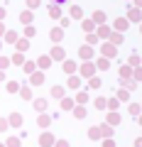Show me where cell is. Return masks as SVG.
<instances>
[{"instance_id": "cell-9", "label": "cell", "mask_w": 142, "mask_h": 147, "mask_svg": "<svg viewBox=\"0 0 142 147\" xmlns=\"http://www.w3.org/2000/svg\"><path fill=\"white\" fill-rule=\"evenodd\" d=\"M96 34H98V37H105V39H110V34H113V32H110V27H105V25H100V27H98V32H96Z\"/></svg>"}, {"instance_id": "cell-1", "label": "cell", "mask_w": 142, "mask_h": 147, "mask_svg": "<svg viewBox=\"0 0 142 147\" xmlns=\"http://www.w3.org/2000/svg\"><path fill=\"white\" fill-rule=\"evenodd\" d=\"M100 52H103L105 59H113V57L118 54V44H115V42H105L103 47H100Z\"/></svg>"}, {"instance_id": "cell-18", "label": "cell", "mask_w": 142, "mask_h": 147, "mask_svg": "<svg viewBox=\"0 0 142 147\" xmlns=\"http://www.w3.org/2000/svg\"><path fill=\"white\" fill-rule=\"evenodd\" d=\"M127 22H130V20H115V32H122L127 27Z\"/></svg>"}, {"instance_id": "cell-20", "label": "cell", "mask_w": 142, "mask_h": 147, "mask_svg": "<svg viewBox=\"0 0 142 147\" xmlns=\"http://www.w3.org/2000/svg\"><path fill=\"white\" fill-rule=\"evenodd\" d=\"M64 71H66V74H74L76 71V64L74 61H64Z\"/></svg>"}, {"instance_id": "cell-38", "label": "cell", "mask_w": 142, "mask_h": 147, "mask_svg": "<svg viewBox=\"0 0 142 147\" xmlns=\"http://www.w3.org/2000/svg\"><path fill=\"white\" fill-rule=\"evenodd\" d=\"M5 147H20V140H17V137H10V140H7V145Z\"/></svg>"}, {"instance_id": "cell-8", "label": "cell", "mask_w": 142, "mask_h": 147, "mask_svg": "<svg viewBox=\"0 0 142 147\" xmlns=\"http://www.w3.org/2000/svg\"><path fill=\"white\" fill-rule=\"evenodd\" d=\"M88 137H91V140H100V137H103V132H100V125L91 127V130H88Z\"/></svg>"}, {"instance_id": "cell-4", "label": "cell", "mask_w": 142, "mask_h": 147, "mask_svg": "<svg viewBox=\"0 0 142 147\" xmlns=\"http://www.w3.org/2000/svg\"><path fill=\"white\" fill-rule=\"evenodd\" d=\"M127 20H130V22H140L142 20V10H140V7H130V10H127Z\"/></svg>"}, {"instance_id": "cell-36", "label": "cell", "mask_w": 142, "mask_h": 147, "mask_svg": "<svg viewBox=\"0 0 142 147\" xmlns=\"http://www.w3.org/2000/svg\"><path fill=\"white\" fill-rule=\"evenodd\" d=\"M76 100H79V103H86V100H88V93H86V91H81V93L76 96Z\"/></svg>"}, {"instance_id": "cell-28", "label": "cell", "mask_w": 142, "mask_h": 147, "mask_svg": "<svg viewBox=\"0 0 142 147\" xmlns=\"http://www.w3.org/2000/svg\"><path fill=\"white\" fill-rule=\"evenodd\" d=\"M61 108L64 110H71V108H74V100H71V98H64L61 100Z\"/></svg>"}, {"instance_id": "cell-33", "label": "cell", "mask_w": 142, "mask_h": 147, "mask_svg": "<svg viewBox=\"0 0 142 147\" xmlns=\"http://www.w3.org/2000/svg\"><path fill=\"white\" fill-rule=\"evenodd\" d=\"M49 64H52V57H44V59H39V66H42V69H47Z\"/></svg>"}, {"instance_id": "cell-22", "label": "cell", "mask_w": 142, "mask_h": 147, "mask_svg": "<svg viewBox=\"0 0 142 147\" xmlns=\"http://www.w3.org/2000/svg\"><path fill=\"white\" fill-rule=\"evenodd\" d=\"M17 49H20V52H25V49H27V44H30V39H27V37H25V39H17Z\"/></svg>"}, {"instance_id": "cell-54", "label": "cell", "mask_w": 142, "mask_h": 147, "mask_svg": "<svg viewBox=\"0 0 142 147\" xmlns=\"http://www.w3.org/2000/svg\"><path fill=\"white\" fill-rule=\"evenodd\" d=\"M135 5H137V7H142V0H135Z\"/></svg>"}, {"instance_id": "cell-30", "label": "cell", "mask_w": 142, "mask_h": 147, "mask_svg": "<svg viewBox=\"0 0 142 147\" xmlns=\"http://www.w3.org/2000/svg\"><path fill=\"white\" fill-rule=\"evenodd\" d=\"M86 42H88V44H96V42H98V34H93V32H88V34H86Z\"/></svg>"}, {"instance_id": "cell-26", "label": "cell", "mask_w": 142, "mask_h": 147, "mask_svg": "<svg viewBox=\"0 0 142 147\" xmlns=\"http://www.w3.org/2000/svg\"><path fill=\"white\" fill-rule=\"evenodd\" d=\"M93 27H96L93 17H91V20H83V30H86V32H93Z\"/></svg>"}, {"instance_id": "cell-47", "label": "cell", "mask_w": 142, "mask_h": 147, "mask_svg": "<svg viewBox=\"0 0 142 147\" xmlns=\"http://www.w3.org/2000/svg\"><path fill=\"white\" fill-rule=\"evenodd\" d=\"M108 105H110L113 110H118V100H115V98H110V100H108Z\"/></svg>"}, {"instance_id": "cell-50", "label": "cell", "mask_w": 142, "mask_h": 147, "mask_svg": "<svg viewBox=\"0 0 142 147\" xmlns=\"http://www.w3.org/2000/svg\"><path fill=\"white\" fill-rule=\"evenodd\" d=\"M7 64H10V61H7V59H0V69H5Z\"/></svg>"}, {"instance_id": "cell-23", "label": "cell", "mask_w": 142, "mask_h": 147, "mask_svg": "<svg viewBox=\"0 0 142 147\" xmlns=\"http://www.w3.org/2000/svg\"><path fill=\"white\" fill-rule=\"evenodd\" d=\"M22 66H25V71H27V74H34V71H37V66H34V61H25Z\"/></svg>"}, {"instance_id": "cell-2", "label": "cell", "mask_w": 142, "mask_h": 147, "mask_svg": "<svg viewBox=\"0 0 142 147\" xmlns=\"http://www.w3.org/2000/svg\"><path fill=\"white\" fill-rule=\"evenodd\" d=\"M79 54H81V59H83V61H91V59L96 57V49H93V44H88V42H86L83 47L79 49Z\"/></svg>"}, {"instance_id": "cell-19", "label": "cell", "mask_w": 142, "mask_h": 147, "mask_svg": "<svg viewBox=\"0 0 142 147\" xmlns=\"http://www.w3.org/2000/svg\"><path fill=\"white\" fill-rule=\"evenodd\" d=\"M5 42L15 44V42H17V32H5Z\"/></svg>"}, {"instance_id": "cell-41", "label": "cell", "mask_w": 142, "mask_h": 147, "mask_svg": "<svg viewBox=\"0 0 142 147\" xmlns=\"http://www.w3.org/2000/svg\"><path fill=\"white\" fill-rule=\"evenodd\" d=\"M49 120H52L49 115H42V118H39V125H42V127H47V125H49Z\"/></svg>"}, {"instance_id": "cell-6", "label": "cell", "mask_w": 142, "mask_h": 147, "mask_svg": "<svg viewBox=\"0 0 142 147\" xmlns=\"http://www.w3.org/2000/svg\"><path fill=\"white\" fill-rule=\"evenodd\" d=\"M49 37H52V42H54V44H59V42L64 39V27H54V30L49 32Z\"/></svg>"}, {"instance_id": "cell-55", "label": "cell", "mask_w": 142, "mask_h": 147, "mask_svg": "<svg viewBox=\"0 0 142 147\" xmlns=\"http://www.w3.org/2000/svg\"><path fill=\"white\" fill-rule=\"evenodd\" d=\"M3 79H5V74H3V69H0V81H3Z\"/></svg>"}, {"instance_id": "cell-52", "label": "cell", "mask_w": 142, "mask_h": 147, "mask_svg": "<svg viewBox=\"0 0 142 147\" xmlns=\"http://www.w3.org/2000/svg\"><path fill=\"white\" fill-rule=\"evenodd\" d=\"M0 130H7V123L5 120H0Z\"/></svg>"}, {"instance_id": "cell-21", "label": "cell", "mask_w": 142, "mask_h": 147, "mask_svg": "<svg viewBox=\"0 0 142 147\" xmlns=\"http://www.w3.org/2000/svg\"><path fill=\"white\" fill-rule=\"evenodd\" d=\"M110 42H115V44H122V32H113V34H110Z\"/></svg>"}, {"instance_id": "cell-12", "label": "cell", "mask_w": 142, "mask_h": 147, "mask_svg": "<svg viewBox=\"0 0 142 147\" xmlns=\"http://www.w3.org/2000/svg\"><path fill=\"white\" fill-rule=\"evenodd\" d=\"M93 22H96V25H103V22H105V12L103 10H96L93 12Z\"/></svg>"}, {"instance_id": "cell-43", "label": "cell", "mask_w": 142, "mask_h": 147, "mask_svg": "<svg viewBox=\"0 0 142 147\" xmlns=\"http://www.w3.org/2000/svg\"><path fill=\"white\" fill-rule=\"evenodd\" d=\"M91 86H93V88H98V86H100V79H98V76H91Z\"/></svg>"}, {"instance_id": "cell-40", "label": "cell", "mask_w": 142, "mask_h": 147, "mask_svg": "<svg viewBox=\"0 0 142 147\" xmlns=\"http://www.w3.org/2000/svg\"><path fill=\"white\" fill-rule=\"evenodd\" d=\"M25 37H27V39H30V37H34V27H32V25H27V30H25Z\"/></svg>"}, {"instance_id": "cell-32", "label": "cell", "mask_w": 142, "mask_h": 147, "mask_svg": "<svg viewBox=\"0 0 142 147\" xmlns=\"http://www.w3.org/2000/svg\"><path fill=\"white\" fill-rule=\"evenodd\" d=\"M34 108H37V110H44V108H47V100H42V98L34 100Z\"/></svg>"}, {"instance_id": "cell-25", "label": "cell", "mask_w": 142, "mask_h": 147, "mask_svg": "<svg viewBox=\"0 0 142 147\" xmlns=\"http://www.w3.org/2000/svg\"><path fill=\"white\" fill-rule=\"evenodd\" d=\"M52 96H54V98H64V88H61V86H54V88H52Z\"/></svg>"}, {"instance_id": "cell-46", "label": "cell", "mask_w": 142, "mask_h": 147, "mask_svg": "<svg viewBox=\"0 0 142 147\" xmlns=\"http://www.w3.org/2000/svg\"><path fill=\"white\" fill-rule=\"evenodd\" d=\"M118 98H120V100H127L130 96H127V91H120V93H118Z\"/></svg>"}, {"instance_id": "cell-10", "label": "cell", "mask_w": 142, "mask_h": 147, "mask_svg": "<svg viewBox=\"0 0 142 147\" xmlns=\"http://www.w3.org/2000/svg\"><path fill=\"white\" fill-rule=\"evenodd\" d=\"M132 74H135V66H130V64H127V66H122V69H120V76H122V79H130Z\"/></svg>"}, {"instance_id": "cell-58", "label": "cell", "mask_w": 142, "mask_h": 147, "mask_svg": "<svg viewBox=\"0 0 142 147\" xmlns=\"http://www.w3.org/2000/svg\"><path fill=\"white\" fill-rule=\"evenodd\" d=\"M59 3H61V0H59Z\"/></svg>"}, {"instance_id": "cell-24", "label": "cell", "mask_w": 142, "mask_h": 147, "mask_svg": "<svg viewBox=\"0 0 142 147\" xmlns=\"http://www.w3.org/2000/svg\"><path fill=\"white\" fill-rule=\"evenodd\" d=\"M49 15H52L54 20H57V17H61V10H59V5H52V7H49Z\"/></svg>"}, {"instance_id": "cell-39", "label": "cell", "mask_w": 142, "mask_h": 147, "mask_svg": "<svg viewBox=\"0 0 142 147\" xmlns=\"http://www.w3.org/2000/svg\"><path fill=\"white\" fill-rule=\"evenodd\" d=\"M127 64H130V66H140V59H137V54H132V57H130V61H127Z\"/></svg>"}, {"instance_id": "cell-16", "label": "cell", "mask_w": 142, "mask_h": 147, "mask_svg": "<svg viewBox=\"0 0 142 147\" xmlns=\"http://www.w3.org/2000/svg\"><path fill=\"white\" fill-rule=\"evenodd\" d=\"M100 132H103V137H110V135H113V125H108V123L100 125Z\"/></svg>"}, {"instance_id": "cell-29", "label": "cell", "mask_w": 142, "mask_h": 147, "mask_svg": "<svg viewBox=\"0 0 142 147\" xmlns=\"http://www.w3.org/2000/svg\"><path fill=\"white\" fill-rule=\"evenodd\" d=\"M74 115H76V118H86V108H83V105L74 108Z\"/></svg>"}, {"instance_id": "cell-34", "label": "cell", "mask_w": 142, "mask_h": 147, "mask_svg": "<svg viewBox=\"0 0 142 147\" xmlns=\"http://www.w3.org/2000/svg\"><path fill=\"white\" fill-rule=\"evenodd\" d=\"M7 91H10V93H17V91H20V86H17L15 81H10V84H7Z\"/></svg>"}, {"instance_id": "cell-31", "label": "cell", "mask_w": 142, "mask_h": 147, "mask_svg": "<svg viewBox=\"0 0 142 147\" xmlns=\"http://www.w3.org/2000/svg\"><path fill=\"white\" fill-rule=\"evenodd\" d=\"M81 15H83V12H81V7H79V5H74V7H71V17H76V20H79Z\"/></svg>"}, {"instance_id": "cell-48", "label": "cell", "mask_w": 142, "mask_h": 147, "mask_svg": "<svg viewBox=\"0 0 142 147\" xmlns=\"http://www.w3.org/2000/svg\"><path fill=\"white\" fill-rule=\"evenodd\" d=\"M54 145H57V147H69V142L66 140H59V142H54Z\"/></svg>"}, {"instance_id": "cell-7", "label": "cell", "mask_w": 142, "mask_h": 147, "mask_svg": "<svg viewBox=\"0 0 142 147\" xmlns=\"http://www.w3.org/2000/svg\"><path fill=\"white\" fill-rule=\"evenodd\" d=\"M93 74H96V66L91 61H86L83 66H81V76H93Z\"/></svg>"}, {"instance_id": "cell-57", "label": "cell", "mask_w": 142, "mask_h": 147, "mask_svg": "<svg viewBox=\"0 0 142 147\" xmlns=\"http://www.w3.org/2000/svg\"><path fill=\"white\" fill-rule=\"evenodd\" d=\"M140 123H142V118H140Z\"/></svg>"}, {"instance_id": "cell-51", "label": "cell", "mask_w": 142, "mask_h": 147, "mask_svg": "<svg viewBox=\"0 0 142 147\" xmlns=\"http://www.w3.org/2000/svg\"><path fill=\"white\" fill-rule=\"evenodd\" d=\"M5 34V25H3V20H0V37Z\"/></svg>"}, {"instance_id": "cell-27", "label": "cell", "mask_w": 142, "mask_h": 147, "mask_svg": "<svg viewBox=\"0 0 142 147\" xmlns=\"http://www.w3.org/2000/svg\"><path fill=\"white\" fill-rule=\"evenodd\" d=\"M69 86H71V88H79V86H81V79H79V76H71V79H69Z\"/></svg>"}, {"instance_id": "cell-17", "label": "cell", "mask_w": 142, "mask_h": 147, "mask_svg": "<svg viewBox=\"0 0 142 147\" xmlns=\"http://www.w3.org/2000/svg\"><path fill=\"white\" fill-rule=\"evenodd\" d=\"M10 125H15V127H20V125H22V118L17 115V113H12V115H10Z\"/></svg>"}, {"instance_id": "cell-56", "label": "cell", "mask_w": 142, "mask_h": 147, "mask_svg": "<svg viewBox=\"0 0 142 147\" xmlns=\"http://www.w3.org/2000/svg\"><path fill=\"white\" fill-rule=\"evenodd\" d=\"M0 47H3V42H0Z\"/></svg>"}, {"instance_id": "cell-35", "label": "cell", "mask_w": 142, "mask_h": 147, "mask_svg": "<svg viewBox=\"0 0 142 147\" xmlns=\"http://www.w3.org/2000/svg\"><path fill=\"white\" fill-rule=\"evenodd\" d=\"M20 93H22V98H32V91L27 88V86H22V88H20Z\"/></svg>"}, {"instance_id": "cell-45", "label": "cell", "mask_w": 142, "mask_h": 147, "mask_svg": "<svg viewBox=\"0 0 142 147\" xmlns=\"http://www.w3.org/2000/svg\"><path fill=\"white\" fill-rule=\"evenodd\" d=\"M130 113L132 115H140V105H130Z\"/></svg>"}, {"instance_id": "cell-37", "label": "cell", "mask_w": 142, "mask_h": 147, "mask_svg": "<svg viewBox=\"0 0 142 147\" xmlns=\"http://www.w3.org/2000/svg\"><path fill=\"white\" fill-rule=\"evenodd\" d=\"M108 64H110V59H98V69H108Z\"/></svg>"}, {"instance_id": "cell-5", "label": "cell", "mask_w": 142, "mask_h": 147, "mask_svg": "<svg viewBox=\"0 0 142 147\" xmlns=\"http://www.w3.org/2000/svg\"><path fill=\"white\" fill-rule=\"evenodd\" d=\"M42 84H44V74L42 71L30 74V86H42Z\"/></svg>"}, {"instance_id": "cell-15", "label": "cell", "mask_w": 142, "mask_h": 147, "mask_svg": "<svg viewBox=\"0 0 142 147\" xmlns=\"http://www.w3.org/2000/svg\"><path fill=\"white\" fill-rule=\"evenodd\" d=\"M49 145H54V137L49 135V132H44L42 135V147H49Z\"/></svg>"}, {"instance_id": "cell-14", "label": "cell", "mask_w": 142, "mask_h": 147, "mask_svg": "<svg viewBox=\"0 0 142 147\" xmlns=\"http://www.w3.org/2000/svg\"><path fill=\"white\" fill-rule=\"evenodd\" d=\"M20 20H22V25H30V22H32V10H30V7L20 15Z\"/></svg>"}, {"instance_id": "cell-44", "label": "cell", "mask_w": 142, "mask_h": 147, "mask_svg": "<svg viewBox=\"0 0 142 147\" xmlns=\"http://www.w3.org/2000/svg\"><path fill=\"white\" fill-rule=\"evenodd\" d=\"M132 76H135V81H140V79H142V69L137 66V69H135V74H132Z\"/></svg>"}, {"instance_id": "cell-49", "label": "cell", "mask_w": 142, "mask_h": 147, "mask_svg": "<svg viewBox=\"0 0 142 147\" xmlns=\"http://www.w3.org/2000/svg\"><path fill=\"white\" fill-rule=\"evenodd\" d=\"M103 147H113V140H110V137H105V142H103Z\"/></svg>"}, {"instance_id": "cell-42", "label": "cell", "mask_w": 142, "mask_h": 147, "mask_svg": "<svg viewBox=\"0 0 142 147\" xmlns=\"http://www.w3.org/2000/svg\"><path fill=\"white\" fill-rule=\"evenodd\" d=\"M27 7H30V10H34V7H39V0H27Z\"/></svg>"}, {"instance_id": "cell-53", "label": "cell", "mask_w": 142, "mask_h": 147, "mask_svg": "<svg viewBox=\"0 0 142 147\" xmlns=\"http://www.w3.org/2000/svg\"><path fill=\"white\" fill-rule=\"evenodd\" d=\"M3 17H5V7H0V20H3Z\"/></svg>"}, {"instance_id": "cell-13", "label": "cell", "mask_w": 142, "mask_h": 147, "mask_svg": "<svg viewBox=\"0 0 142 147\" xmlns=\"http://www.w3.org/2000/svg\"><path fill=\"white\" fill-rule=\"evenodd\" d=\"M118 123H120V115H118V110L108 113V125H118Z\"/></svg>"}, {"instance_id": "cell-3", "label": "cell", "mask_w": 142, "mask_h": 147, "mask_svg": "<svg viewBox=\"0 0 142 147\" xmlns=\"http://www.w3.org/2000/svg\"><path fill=\"white\" fill-rule=\"evenodd\" d=\"M49 57H52V61H64V59H66V54H64V49L57 44V47L49 52Z\"/></svg>"}, {"instance_id": "cell-11", "label": "cell", "mask_w": 142, "mask_h": 147, "mask_svg": "<svg viewBox=\"0 0 142 147\" xmlns=\"http://www.w3.org/2000/svg\"><path fill=\"white\" fill-rule=\"evenodd\" d=\"M12 64H15V66H22V64H25V57H22V52H15L12 54V59H10Z\"/></svg>"}]
</instances>
